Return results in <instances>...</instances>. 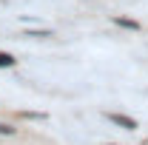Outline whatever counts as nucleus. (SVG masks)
I'll list each match as a JSON object with an SVG mask.
<instances>
[{
	"mask_svg": "<svg viewBox=\"0 0 148 145\" xmlns=\"http://www.w3.org/2000/svg\"><path fill=\"white\" fill-rule=\"evenodd\" d=\"M108 120L114 122V125H120V128H128V131L137 128V120H131V117H125V114H108Z\"/></svg>",
	"mask_w": 148,
	"mask_h": 145,
	"instance_id": "1",
	"label": "nucleus"
},
{
	"mask_svg": "<svg viewBox=\"0 0 148 145\" xmlns=\"http://www.w3.org/2000/svg\"><path fill=\"white\" fill-rule=\"evenodd\" d=\"M14 63H17V60H14L12 54H6V51H0V68H9V66H14Z\"/></svg>",
	"mask_w": 148,
	"mask_h": 145,
	"instance_id": "2",
	"label": "nucleus"
},
{
	"mask_svg": "<svg viewBox=\"0 0 148 145\" xmlns=\"http://www.w3.org/2000/svg\"><path fill=\"white\" fill-rule=\"evenodd\" d=\"M114 23H117V26H125V29H140V26H137L134 20H125V17H117Z\"/></svg>",
	"mask_w": 148,
	"mask_h": 145,
	"instance_id": "3",
	"label": "nucleus"
},
{
	"mask_svg": "<svg viewBox=\"0 0 148 145\" xmlns=\"http://www.w3.org/2000/svg\"><path fill=\"white\" fill-rule=\"evenodd\" d=\"M0 134H3V137H12V134H14V128H9V125H3V122H0Z\"/></svg>",
	"mask_w": 148,
	"mask_h": 145,
	"instance_id": "4",
	"label": "nucleus"
}]
</instances>
